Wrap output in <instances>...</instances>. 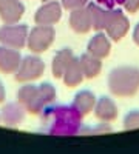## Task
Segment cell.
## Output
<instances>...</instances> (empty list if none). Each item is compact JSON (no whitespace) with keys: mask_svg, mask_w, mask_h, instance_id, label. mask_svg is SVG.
<instances>
[{"mask_svg":"<svg viewBox=\"0 0 139 154\" xmlns=\"http://www.w3.org/2000/svg\"><path fill=\"white\" fill-rule=\"evenodd\" d=\"M124 128L125 130H139V109L130 111L124 119Z\"/></svg>","mask_w":139,"mask_h":154,"instance_id":"ffe728a7","label":"cell"},{"mask_svg":"<svg viewBox=\"0 0 139 154\" xmlns=\"http://www.w3.org/2000/svg\"><path fill=\"white\" fill-rule=\"evenodd\" d=\"M125 0H96V3L104 6L107 9H115L116 6H122Z\"/></svg>","mask_w":139,"mask_h":154,"instance_id":"603a6c76","label":"cell"},{"mask_svg":"<svg viewBox=\"0 0 139 154\" xmlns=\"http://www.w3.org/2000/svg\"><path fill=\"white\" fill-rule=\"evenodd\" d=\"M19 99H20L22 103L33 112L40 111L42 106L45 105V102L40 97L39 88H36V86H25V88H22L19 91Z\"/></svg>","mask_w":139,"mask_h":154,"instance_id":"7c38bea8","label":"cell"},{"mask_svg":"<svg viewBox=\"0 0 139 154\" xmlns=\"http://www.w3.org/2000/svg\"><path fill=\"white\" fill-rule=\"evenodd\" d=\"M133 42L136 43V46H139V23H136L133 28Z\"/></svg>","mask_w":139,"mask_h":154,"instance_id":"484cf974","label":"cell"},{"mask_svg":"<svg viewBox=\"0 0 139 154\" xmlns=\"http://www.w3.org/2000/svg\"><path fill=\"white\" fill-rule=\"evenodd\" d=\"M74 56H73V51L65 48V49H60L59 53L56 54L54 60H53V74L54 77H62L65 72V69L68 68V65L73 62Z\"/></svg>","mask_w":139,"mask_h":154,"instance_id":"ac0fdd59","label":"cell"},{"mask_svg":"<svg viewBox=\"0 0 139 154\" xmlns=\"http://www.w3.org/2000/svg\"><path fill=\"white\" fill-rule=\"evenodd\" d=\"M28 28L25 25H5L0 28V43H3L9 48H22L27 42Z\"/></svg>","mask_w":139,"mask_h":154,"instance_id":"277c9868","label":"cell"},{"mask_svg":"<svg viewBox=\"0 0 139 154\" xmlns=\"http://www.w3.org/2000/svg\"><path fill=\"white\" fill-rule=\"evenodd\" d=\"M88 0H62V8H65L68 11H73V9H77V8H82V6H87Z\"/></svg>","mask_w":139,"mask_h":154,"instance_id":"7402d4cb","label":"cell"},{"mask_svg":"<svg viewBox=\"0 0 139 154\" xmlns=\"http://www.w3.org/2000/svg\"><path fill=\"white\" fill-rule=\"evenodd\" d=\"M79 65L82 68L84 77H87V79H94L102 71V62H100V59L91 56L90 53H85L79 57Z\"/></svg>","mask_w":139,"mask_h":154,"instance_id":"2e32d148","label":"cell"},{"mask_svg":"<svg viewBox=\"0 0 139 154\" xmlns=\"http://www.w3.org/2000/svg\"><path fill=\"white\" fill-rule=\"evenodd\" d=\"M94 114L96 117L100 120V122H113L118 119V106L115 103V100L110 99V97H100L97 102H96V106H94Z\"/></svg>","mask_w":139,"mask_h":154,"instance_id":"8fae6325","label":"cell"},{"mask_svg":"<svg viewBox=\"0 0 139 154\" xmlns=\"http://www.w3.org/2000/svg\"><path fill=\"white\" fill-rule=\"evenodd\" d=\"M96 102L97 100H96L94 94L91 91H88V89H84V91L76 94V97L73 100V106L81 116H87L94 109Z\"/></svg>","mask_w":139,"mask_h":154,"instance_id":"9a60e30c","label":"cell"},{"mask_svg":"<svg viewBox=\"0 0 139 154\" xmlns=\"http://www.w3.org/2000/svg\"><path fill=\"white\" fill-rule=\"evenodd\" d=\"M104 31H107V35L111 40L119 42L121 38H124L127 35V32L130 31V22L121 9L115 8L111 12V17H110L108 23H107V28Z\"/></svg>","mask_w":139,"mask_h":154,"instance_id":"5b68a950","label":"cell"},{"mask_svg":"<svg viewBox=\"0 0 139 154\" xmlns=\"http://www.w3.org/2000/svg\"><path fill=\"white\" fill-rule=\"evenodd\" d=\"M110 51H111V42H110V37L107 34H104L102 31L94 34L90 42H88L87 46V53H90L91 56L97 57V59H105L110 56Z\"/></svg>","mask_w":139,"mask_h":154,"instance_id":"9c48e42d","label":"cell"},{"mask_svg":"<svg viewBox=\"0 0 139 154\" xmlns=\"http://www.w3.org/2000/svg\"><path fill=\"white\" fill-rule=\"evenodd\" d=\"M56 116H54V126L53 130L57 134H74L77 133L81 128V119L82 116L74 109V106L67 108V106H60L56 108Z\"/></svg>","mask_w":139,"mask_h":154,"instance_id":"7a4b0ae2","label":"cell"},{"mask_svg":"<svg viewBox=\"0 0 139 154\" xmlns=\"http://www.w3.org/2000/svg\"><path fill=\"white\" fill-rule=\"evenodd\" d=\"M20 56L16 49H11L9 46L0 48V71L3 72H14L20 65Z\"/></svg>","mask_w":139,"mask_h":154,"instance_id":"5bb4252c","label":"cell"},{"mask_svg":"<svg viewBox=\"0 0 139 154\" xmlns=\"http://www.w3.org/2000/svg\"><path fill=\"white\" fill-rule=\"evenodd\" d=\"M3 99H5V88L0 83V102H3Z\"/></svg>","mask_w":139,"mask_h":154,"instance_id":"4316f807","label":"cell"},{"mask_svg":"<svg viewBox=\"0 0 139 154\" xmlns=\"http://www.w3.org/2000/svg\"><path fill=\"white\" fill-rule=\"evenodd\" d=\"M43 62L36 57V56H30V57H25L20 65L17 68V74H16V79L19 82H28V80H34L37 77H40L43 74Z\"/></svg>","mask_w":139,"mask_h":154,"instance_id":"8992f818","label":"cell"},{"mask_svg":"<svg viewBox=\"0 0 139 154\" xmlns=\"http://www.w3.org/2000/svg\"><path fill=\"white\" fill-rule=\"evenodd\" d=\"M122 6L125 8V11H127V12L134 14V12L139 11V0H125Z\"/></svg>","mask_w":139,"mask_h":154,"instance_id":"cb8c5ba5","label":"cell"},{"mask_svg":"<svg viewBox=\"0 0 139 154\" xmlns=\"http://www.w3.org/2000/svg\"><path fill=\"white\" fill-rule=\"evenodd\" d=\"M108 89L118 97H133L139 91V68L118 66L108 74Z\"/></svg>","mask_w":139,"mask_h":154,"instance_id":"6da1fadb","label":"cell"},{"mask_svg":"<svg viewBox=\"0 0 139 154\" xmlns=\"http://www.w3.org/2000/svg\"><path fill=\"white\" fill-rule=\"evenodd\" d=\"M56 37V32L48 25H39L33 28V31L28 35V45L33 53H43L45 49L49 48Z\"/></svg>","mask_w":139,"mask_h":154,"instance_id":"3957f363","label":"cell"},{"mask_svg":"<svg viewBox=\"0 0 139 154\" xmlns=\"http://www.w3.org/2000/svg\"><path fill=\"white\" fill-rule=\"evenodd\" d=\"M110 131H111V126H110V125H108L107 122H104L102 125L96 126L93 133H94V134H97V133H110Z\"/></svg>","mask_w":139,"mask_h":154,"instance_id":"d4e9b609","label":"cell"},{"mask_svg":"<svg viewBox=\"0 0 139 154\" xmlns=\"http://www.w3.org/2000/svg\"><path fill=\"white\" fill-rule=\"evenodd\" d=\"M25 12L20 0H0V17L8 25L17 23Z\"/></svg>","mask_w":139,"mask_h":154,"instance_id":"30bf717a","label":"cell"},{"mask_svg":"<svg viewBox=\"0 0 139 154\" xmlns=\"http://www.w3.org/2000/svg\"><path fill=\"white\" fill-rule=\"evenodd\" d=\"M60 17H62V5L53 0V2L43 3V6L37 9L34 20L37 25H48V26H51V25L60 20Z\"/></svg>","mask_w":139,"mask_h":154,"instance_id":"52a82bcc","label":"cell"},{"mask_svg":"<svg viewBox=\"0 0 139 154\" xmlns=\"http://www.w3.org/2000/svg\"><path fill=\"white\" fill-rule=\"evenodd\" d=\"M68 25L77 34H87L93 28V23H91V16H90V11H88V6L73 9L70 14Z\"/></svg>","mask_w":139,"mask_h":154,"instance_id":"ba28073f","label":"cell"},{"mask_svg":"<svg viewBox=\"0 0 139 154\" xmlns=\"http://www.w3.org/2000/svg\"><path fill=\"white\" fill-rule=\"evenodd\" d=\"M88 11H90V16H91L93 28L96 31H104L107 28V23L111 17L113 9H107L96 2H91V3H88Z\"/></svg>","mask_w":139,"mask_h":154,"instance_id":"4fadbf2b","label":"cell"},{"mask_svg":"<svg viewBox=\"0 0 139 154\" xmlns=\"http://www.w3.org/2000/svg\"><path fill=\"white\" fill-rule=\"evenodd\" d=\"M39 91H40V97L42 100L45 102V103H48V102H53L54 97H56V91H54V88L49 85V83H43L39 86Z\"/></svg>","mask_w":139,"mask_h":154,"instance_id":"44dd1931","label":"cell"},{"mask_svg":"<svg viewBox=\"0 0 139 154\" xmlns=\"http://www.w3.org/2000/svg\"><path fill=\"white\" fill-rule=\"evenodd\" d=\"M3 117H5V122L8 125H17L19 122L23 120V111H22V108L19 105L9 103L3 109Z\"/></svg>","mask_w":139,"mask_h":154,"instance_id":"d6986e66","label":"cell"},{"mask_svg":"<svg viewBox=\"0 0 139 154\" xmlns=\"http://www.w3.org/2000/svg\"><path fill=\"white\" fill-rule=\"evenodd\" d=\"M62 79H64V83L70 88H74L82 83L84 80V72H82V68L79 65V59H73V62L68 65V68L65 69L64 75H62Z\"/></svg>","mask_w":139,"mask_h":154,"instance_id":"e0dca14e","label":"cell"},{"mask_svg":"<svg viewBox=\"0 0 139 154\" xmlns=\"http://www.w3.org/2000/svg\"><path fill=\"white\" fill-rule=\"evenodd\" d=\"M42 2H43V3H46V2H53V0H42Z\"/></svg>","mask_w":139,"mask_h":154,"instance_id":"83f0119b","label":"cell"}]
</instances>
